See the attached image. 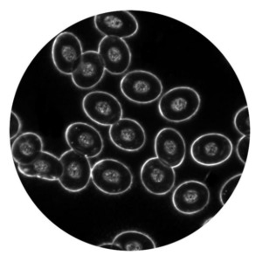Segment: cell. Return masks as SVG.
Listing matches in <instances>:
<instances>
[{
	"mask_svg": "<svg viewBox=\"0 0 262 262\" xmlns=\"http://www.w3.org/2000/svg\"><path fill=\"white\" fill-rule=\"evenodd\" d=\"M201 97L190 86H177L161 96L158 103L160 116L170 122H183L191 119L200 111Z\"/></svg>",
	"mask_w": 262,
	"mask_h": 262,
	"instance_id": "6da1fadb",
	"label": "cell"
},
{
	"mask_svg": "<svg viewBox=\"0 0 262 262\" xmlns=\"http://www.w3.org/2000/svg\"><path fill=\"white\" fill-rule=\"evenodd\" d=\"M133 179L129 168L113 158L101 159L92 166L93 184L107 195L125 193L133 185Z\"/></svg>",
	"mask_w": 262,
	"mask_h": 262,
	"instance_id": "7a4b0ae2",
	"label": "cell"
},
{
	"mask_svg": "<svg viewBox=\"0 0 262 262\" xmlns=\"http://www.w3.org/2000/svg\"><path fill=\"white\" fill-rule=\"evenodd\" d=\"M120 90L126 98L137 104H149L163 94L161 80L153 73L133 70L127 73L120 82Z\"/></svg>",
	"mask_w": 262,
	"mask_h": 262,
	"instance_id": "3957f363",
	"label": "cell"
},
{
	"mask_svg": "<svg viewBox=\"0 0 262 262\" xmlns=\"http://www.w3.org/2000/svg\"><path fill=\"white\" fill-rule=\"evenodd\" d=\"M233 151L229 137L221 133H207L196 138L191 146V156L202 166H217L227 162Z\"/></svg>",
	"mask_w": 262,
	"mask_h": 262,
	"instance_id": "277c9868",
	"label": "cell"
},
{
	"mask_svg": "<svg viewBox=\"0 0 262 262\" xmlns=\"http://www.w3.org/2000/svg\"><path fill=\"white\" fill-rule=\"evenodd\" d=\"M81 105L86 116L98 125L112 126L123 116L119 100L105 91H93L86 94Z\"/></svg>",
	"mask_w": 262,
	"mask_h": 262,
	"instance_id": "5b68a950",
	"label": "cell"
},
{
	"mask_svg": "<svg viewBox=\"0 0 262 262\" xmlns=\"http://www.w3.org/2000/svg\"><path fill=\"white\" fill-rule=\"evenodd\" d=\"M64 166L62 176L59 179L66 191L80 192L88 187L92 177L90 158L69 149L60 156Z\"/></svg>",
	"mask_w": 262,
	"mask_h": 262,
	"instance_id": "8992f818",
	"label": "cell"
},
{
	"mask_svg": "<svg viewBox=\"0 0 262 262\" xmlns=\"http://www.w3.org/2000/svg\"><path fill=\"white\" fill-rule=\"evenodd\" d=\"M83 48L75 33L63 32L54 39L52 59L57 70L65 75H72L81 64Z\"/></svg>",
	"mask_w": 262,
	"mask_h": 262,
	"instance_id": "52a82bcc",
	"label": "cell"
},
{
	"mask_svg": "<svg viewBox=\"0 0 262 262\" xmlns=\"http://www.w3.org/2000/svg\"><path fill=\"white\" fill-rule=\"evenodd\" d=\"M208 186L198 180H187L182 183L173 191L174 208L182 214L193 215L203 211L210 202Z\"/></svg>",
	"mask_w": 262,
	"mask_h": 262,
	"instance_id": "ba28073f",
	"label": "cell"
},
{
	"mask_svg": "<svg viewBox=\"0 0 262 262\" xmlns=\"http://www.w3.org/2000/svg\"><path fill=\"white\" fill-rule=\"evenodd\" d=\"M65 139L70 149L88 158L98 157L104 149L101 133L86 122L69 124L65 131Z\"/></svg>",
	"mask_w": 262,
	"mask_h": 262,
	"instance_id": "9c48e42d",
	"label": "cell"
},
{
	"mask_svg": "<svg viewBox=\"0 0 262 262\" xmlns=\"http://www.w3.org/2000/svg\"><path fill=\"white\" fill-rule=\"evenodd\" d=\"M140 179L143 187L149 193L163 196L169 193L175 185L176 172L172 167L164 164L157 157L144 162L141 168Z\"/></svg>",
	"mask_w": 262,
	"mask_h": 262,
	"instance_id": "30bf717a",
	"label": "cell"
},
{
	"mask_svg": "<svg viewBox=\"0 0 262 262\" xmlns=\"http://www.w3.org/2000/svg\"><path fill=\"white\" fill-rule=\"evenodd\" d=\"M154 150L159 160L175 169L181 166L185 161L186 143L179 131L173 128H164L156 136Z\"/></svg>",
	"mask_w": 262,
	"mask_h": 262,
	"instance_id": "8fae6325",
	"label": "cell"
},
{
	"mask_svg": "<svg viewBox=\"0 0 262 262\" xmlns=\"http://www.w3.org/2000/svg\"><path fill=\"white\" fill-rule=\"evenodd\" d=\"M97 52L106 71L111 75H122L130 67L132 54L124 39L104 36L99 43Z\"/></svg>",
	"mask_w": 262,
	"mask_h": 262,
	"instance_id": "7c38bea8",
	"label": "cell"
},
{
	"mask_svg": "<svg viewBox=\"0 0 262 262\" xmlns=\"http://www.w3.org/2000/svg\"><path fill=\"white\" fill-rule=\"evenodd\" d=\"M96 30L102 35L127 39L139 30V24L131 12L119 11L98 14L94 17Z\"/></svg>",
	"mask_w": 262,
	"mask_h": 262,
	"instance_id": "4fadbf2b",
	"label": "cell"
},
{
	"mask_svg": "<svg viewBox=\"0 0 262 262\" xmlns=\"http://www.w3.org/2000/svg\"><path fill=\"white\" fill-rule=\"evenodd\" d=\"M110 139L115 146L127 152L140 150L146 143V133L139 122L123 118L111 126Z\"/></svg>",
	"mask_w": 262,
	"mask_h": 262,
	"instance_id": "5bb4252c",
	"label": "cell"
},
{
	"mask_svg": "<svg viewBox=\"0 0 262 262\" xmlns=\"http://www.w3.org/2000/svg\"><path fill=\"white\" fill-rule=\"evenodd\" d=\"M104 64L96 51L84 52L81 64L72 74L73 83L80 90H91L101 82L105 75Z\"/></svg>",
	"mask_w": 262,
	"mask_h": 262,
	"instance_id": "9a60e30c",
	"label": "cell"
},
{
	"mask_svg": "<svg viewBox=\"0 0 262 262\" xmlns=\"http://www.w3.org/2000/svg\"><path fill=\"white\" fill-rule=\"evenodd\" d=\"M18 170L22 175L28 178L59 181L62 176L64 166L60 158H57L50 152L43 150L39 158L32 164L27 165L18 164Z\"/></svg>",
	"mask_w": 262,
	"mask_h": 262,
	"instance_id": "2e32d148",
	"label": "cell"
},
{
	"mask_svg": "<svg viewBox=\"0 0 262 262\" xmlns=\"http://www.w3.org/2000/svg\"><path fill=\"white\" fill-rule=\"evenodd\" d=\"M41 137L34 132H25L16 137L12 143V153L14 162L27 165L35 161L43 151Z\"/></svg>",
	"mask_w": 262,
	"mask_h": 262,
	"instance_id": "e0dca14e",
	"label": "cell"
},
{
	"mask_svg": "<svg viewBox=\"0 0 262 262\" xmlns=\"http://www.w3.org/2000/svg\"><path fill=\"white\" fill-rule=\"evenodd\" d=\"M114 244L121 247L122 251H143L155 249L154 241L146 233L138 231H125L115 237Z\"/></svg>",
	"mask_w": 262,
	"mask_h": 262,
	"instance_id": "ac0fdd59",
	"label": "cell"
},
{
	"mask_svg": "<svg viewBox=\"0 0 262 262\" xmlns=\"http://www.w3.org/2000/svg\"><path fill=\"white\" fill-rule=\"evenodd\" d=\"M234 127L242 136H250L251 127L248 107H242L234 117Z\"/></svg>",
	"mask_w": 262,
	"mask_h": 262,
	"instance_id": "d6986e66",
	"label": "cell"
},
{
	"mask_svg": "<svg viewBox=\"0 0 262 262\" xmlns=\"http://www.w3.org/2000/svg\"><path fill=\"white\" fill-rule=\"evenodd\" d=\"M242 176V173H238V174H237L235 176L232 177L231 179H228V180L224 184L223 186L221 188V194H220V198H221L222 206H225V205L227 204L232 192L235 190L236 186L238 185V181H239V179H241Z\"/></svg>",
	"mask_w": 262,
	"mask_h": 262,
	"instance_id": "ffe728a7",
	"label": "cell"
},
{
	"mask_svg": "<svg viewBox=\"0 0 262 262\" xmlns=\"http://www.w3.org/2000/svg\"><path fill=\"white\" fill-rule=\"evenodd\" d=\"M249 144H250V136H243L242 138H239V140L237 143V146H236V153H237L238 159L244 164L247 162Z\"/></svg>",
	"mask_w": 262,
	"mask_h": 262,
	"instance_id": "44dd1931",
	"label": "cell"
},
{
	"mask_svg": "<svg viewBox=\"0 0 262 262\" xmlns=\"http://www.w3.org/2000/svg\"><path fill=\"white\" fill-rule=\"evenodd\" d=\"M21 129V121L15 112L11 113V127H10V138L13 139L18 136Z\"/></svg>",
	"mask_w": 262,
	"mask_h": 262,
	"instance_id": "7402d4cb",
	"label": "cell"
},
{
	"mask_svg": "<svg viewBox=\"0 0 262 262\" xmlns=\"http://www.w3.org/2000/svg\"><path fill=\"white\" fill-rule=\"evenodd\" d=\"M99 247L111 249V250L122 251L121 247L119 246H117V245L114 244L113 242L112 243H105V244L100 245Z\"/></svg>",
	"mask_w": 262,
	"mask_h": 262,
	"instance_id": "603a6c76",
	"label": "cell"
}]
</instances>
